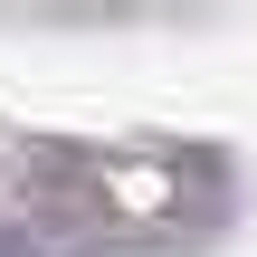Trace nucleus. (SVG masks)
<instances>
[{"label": "nucleus", "mask_w": 257, "mask_h": 257, "mask_svg": "<svg viewBox=\"0 0 257 257\" xmlns=\"http://www.w3.org/2000/svg\"><path fill=\"white\" fill-rule=\"evenodd\" d=\"M0 257H38V248H29V238H0Z\"/></svg>", "instance_id": "obj_1"}]
</instances>
